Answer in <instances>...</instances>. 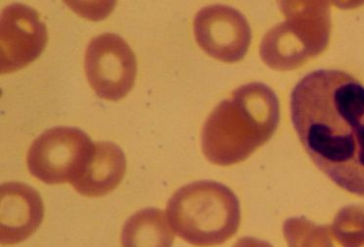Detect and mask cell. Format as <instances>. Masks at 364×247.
<instances>
[{
	"instance_id": "8992f818",
	"label": "cell",
	"mask_w": 364,
	"mask_h": 247,
	"mask_svg": "<svg viewBox=\"0 0 364 247\" xmlns=\"http://www.w3.org/2000/svg\"><path fill=\"white\" fill-rule=\"evenodd\" d=\"M85 70L96 95L103 100L117 101L134 87L136 57L123 38L115 33H102L88 44Z\"/></svg>"
},
{
	"instance_id": "30bf717a",
	"label": "cell",
	"mask_w": 364,
	"mask_h": 247,
	"mask_svg": "<svg viewBox=\"0 0 364 247\" xmlns=\"http://www.w3.org/2000/svg\"><path fill=\"white\" fill-rule=\"evenodd\" d=\"M126 171L123 149L114 142H97L82 173L71 184L82 196H103L119 186Z\"/></svg>"
},
{
	"instance_id": "3957f363",
	"label": "cell",
	"mask_w": 364,
	"mask_h": 247,
	"mask_svg": "<svg viewBox=\"0 0 364 247\" xmlns=\"http://www.w3.org/2000/svg\"><path fill=\"white\" fill-rule=\"evenodd\" d=\"M171 227L194 246H220L237 233L241 221L238 197L215 181L194 182L174 192L166 204Z\"/></svg>"
},
{
	"instance_id": "277c9868",
	"label": "cell",
	"mask_w": 364,
	"mask_h": 247,
	"mask_svg": "<svg viewBox=\"0 0 364 247\" xmlns=\"http://www.w3.org/2000/svg\"><path fill=\"white\" fill-rule=\"evenodd\" d=\"M280 9L286 19L265 33L259 54L270 68L289 71L327 48L331 13L326 1H282Z\"/></svg>"
},
{
	"instance_id": "8fae6325",
	"label": "cell",
	"mask_w": 364,
	"mask_h": 247,
	"mask_svg": "<svg viewBox=\"0 0 364 247\" xmlns=\"http://www.w3.org/2000/svg\"><path fill=\"white\" fill-rule=\"evenodd\" d=\"M173 233L165 213L145 208L131 216L122 231L123 247H173Z\"/></svg>"
},
{
	"instance_id": "5bb4252c",
	"label": "cell",
	"mask_w": 364,
	"mask_h": 247,
	"mask_svg": "<svg viewBox=\"0 0 364 247\" xmlns=\"http://www.w3.org/2000/svg\"><path fill=\"white\" fill-rule=\"evenodd\" d=\"M233 247H273L272 244L267 241H262V239L256 238H240L234 244Z\"/></svg>"
},
{
	"instance_id": "6da1fadb",
	"label": "cell",
	"mask_w": 364,
	"mask_h": 247,
	"mask_svg": "<svg viewBox=\"0 0 364 247\" xmlns=\"http://www.w3.org/2000/svg\"><path fill=\"white\" fill-rule=\"evenodd\" d=\"M290 111L316 167L340 188L364 197L363 83L341 70H316L293 88Z\"/></svg>"
},
{
	"instance_id": "7c38bea8",
	"label": "cell",
	"mask_w": 364,
	"mask_h": 247,
	"mask_svg": "<svg viewBox=\"0 0 364 247\" xmlns=\"http://www.w3.org/2000/svg\"><path fill=\"white\" fill-rule=\"evenodd\" d=\"M283 235L288 247H339L329 226L317 225L303 216L286 220Z\"/></svg>"
},
{
	"instance_id": "ba28073f",
	"label": "cell",
	"mask_w": 364,
	"mask_h": 247,
	"mask_svg": "<svg viewBox=\"0 0 364 247\" xmlns=\"http://www.w3.org/2000/svg\"><path fill=\"white\" fill-rule=\"evenodd\" d=\"M48 41V28L35 9L20 4L5 7L0 19L1 74L16 72L32 63L43 53Z\"/></svg>"
},
{
	"instance_id": "52a82bcc",
	"label": "cell",
	"mask_w": 364,
	"mask_h": 247,
	"mask_svg": "<svg viewBox=\"0 0 364 247\" xmlns=\"http://www.w3.org/2000/svg\"><path fill=\"white\" fill-rule=\"evenodd\" d=\"M197 43L213 58L235 63L245 57L252 41V30L245 16L228 5L204 7L194 18Z\"/></svg>"
},
{
	"instance_id": "5b68a950",
	"label": "cell",
	"mask_w": 364,
	"mask_h": 247,
	"mask_svg": "<svg viewBox=\"0 0 364 247\" xmlns=\"http://www.w3.org/2000/svg\"><path fill=\"white\" fill-rule=\"evenodd\" d=\"M95 142L82 130L56 127L36 137L27 155L28 171L43 183H72L82 173Z\"/></svg>"
},
{
	"instance_id": "9c48e42d",
	"label": "cell",
	"mask_w": 364,
	"mask_h": 247,
	"mask_svg": "<svg viewBox=\"0 0 364 247\" xmlns=\"http://www.w3.org/2000/svg\"><path fill=\"white\" fill-rule=\"evenodd\" d=\"M43 199L27 184L9 182L0 186V241L14 246L30 238L43 220Z\"/></svg>"
},
{
	"instance_id": "4fadbf2b",
	"label": "cell",
	"mask_w": 364,
	"mask_h": 247,
	"mask_svg": "<svg viewBox=\"0 0 364 247\" xmlns=\"http://www.w3.org/2000/svg\"><path fill=\"white\" fill-rule=\"evenodd\" d=\"M329 228L338 246L364 247V205L342 208Z\"/></svg>"
},
{
	"instance_id": "7a4b0ae2",
	"label": "cell",
	"mask_w": 364,
	"mask_h": 247,
	"mask_svg": "<svg viewBox=\"0 0 364 247\" xmlns=\"http://www.w3.org/2000/svg\"><path fill=\"white\" fill-rule=\"evenodd\" d=\"M279 121V100L272 88L256 82L242 85L208 117L203 153L215 165L243 162L272 139Z\"/></svg>"
}]
</instances>
